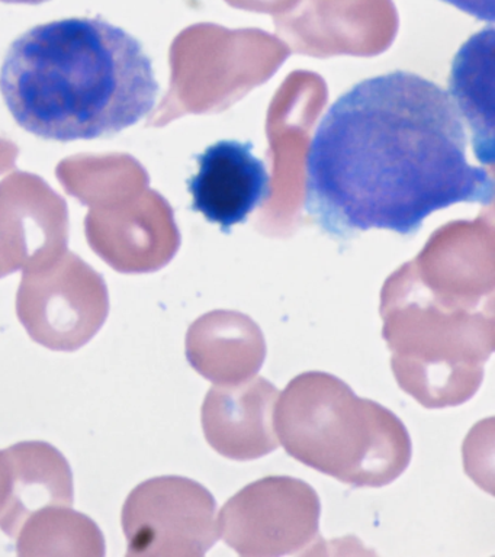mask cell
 <instances>
[{
  "label": "cell",
  "instance_id": "cell-3",
  "mask_svg": "<svg viewBox=\"0 0 495 557\" xmlns=\"http://www.w3.org/2000/svg\"><path fill=\"white\" fill-rule=\"evenodd\" d=\"M277 399V440L308 468L347 485L380 487L401 476L410 465L406 425L333 374H299Z\"/></svg>",
  "mask_w": 495,
  "mask_h": 557
},
{
  "label": "cell",
  "instance_id": "cell-16",
  "mask_svg": "<svg viewBox=\"0 0 495 557\" xmlns=\"http://www.w3.org/2000/svg\"><path fill=\"white\" fill-rule=\"evenodd\" d=\"M3 2L41 3V2H46V0H3Z\"/></svg>",
  "mask_w": 495,
  "mask_h": 557
},
{
  "label": "cell",
  "instance_id": "cell-9",
  "mask_svg": "<svg viewBox=\"0 0 495 557\" xmlns=\"http://www.w3.org/2000/svg\"><path fill=\"white\" fill-rule=\"evenodd\" d=\"M277 398L280 391L264 377L212 386L201 411L208 444L221 456L237 461L271 455L280 447Z\"/></svg>",
  "mask_w": 495,
  "mask_h": 557
},
{
  "label": "cell",
  "instance_id": "cell-11",
  "mask_svg": "<svg viewBox=\"0 0 495 557\" xmlns=\"http://www.w3.org/2000/svg\"><path fill=\"white\" fill-rule=\"evenodd\" d=\"M5 453L10 494L0 508V530L15 539L25 522L45 509L72 507L73 474L66 457L42 442L15 444Z\"/></svg>",
  "mask_w": 495,
  "mask_h": 557
},
{
  "label": "cell",
  "instance_id": "cell-6",
  "mask_svg": "<svg viewBox=\"0 0 495 557\" xmlns=\"http://www.w3.org/2000/svg\"><path fill=\"white\" fill-rule=\"evenodd\" d=\"M319 494L290 476H267L243 487L224 504L219 533L245 557L295 555L319 534Z\"/></svg>",
  "mask_w": 495,
  "mask_h": 557
},
{
  "label": "cell",
  "instance_id": "cell-10",
  "mask_svg": "<svg viewBox=\"0 0 495 557\" xmlns=\"http://www.w3.org/2000/svg\"><path fill=\"white\" fill-rule=\"evenodd\" d=\"M186 357L214 385L255 377L267 359V342L250 317L236 311H212L190 324Z\"/></svg>",
  "mask_w": 495,
  "mask_h": 557
},
{
  "label": "cell",
  "instance_id": "cell-2",
  "mask_svg": "<svg viewBox=\"0 0 495 557\" xmlns=\"http://www.w3.org/2000/svg\"><path fill=\"white\" fill-rule=\"evenodd\" d=\"M0 91L25 131L69 143L136 125L153 111L159 83L132 34L99 17H69L11 44Z\"/></svg>",
  "mask_w": 495,
  "mask_h": 557
},
{
  "label": "cell",
  "instance_id": "cell-13",
  "mask_svg": "<svg viewBox=\"0 0 495 557\" xmlns=\"http://www.w3.org/2000/svg\"><path fill=\"white\" fill-rule=\"evenodd\" d=\"M21 557H103L106 540L89 517L71 507L45 509L16 535Z\"/></svg>",
  "mask_w": 495,
  "mask_h": 557
},
{
  "label": "cell",
  "instance_id": "cell-12",
  "mask_svg": "<svg viewBox=\"0 0 495 557\" xmlns=\"http://www.w3.org/2000/svg\"><path fill=\"white\" fill-rule=\"evenodd\" d=\"M494 28L480 30L460 47L450 76V98L471 126L481 163L494 161Z\"/></svg>",
  "mask_w": 495,
  "mask_h": 557
},
{
  "label": "cell",
  "instance_id": "cell-14",
  "mask_svg": "<svg viewBox=\"0 0 495 557\" xmlns=\"http://www.w3.org/2000/svg\"><path fill=\"white\" fill-rule=\"evenodd\" d=\"M443 2L454 4L455 8L475 16L477 20L486 21L490 25L494 24V0H443Z\"/></svg>",
  "mask_w": 495,
  "mask_h": 557
},
{
  "label": "cell",
  "instance_id": "cell-7",
  "mask_svg": "<svg viewBox=\"0 0 495 557\" xmlns=\"http://www.w3.org/2000/svg\"><path fill=\"white\" fill-rule=\"evenodd\" d=\"M108 311L101 277L77 260L49 277L27 278L16 299L29 337L55 351L84 347L102 329Z\"/></svg>",
  "mask_w": 495,
  "mask_h": 557
},
{
  "label": "cell",
  "instance_id": "cell-5",
  "mask_svg": "<svg viewBox=\"0 0 495 557\" xmlns=\"http://www.w3.org/2000/svg\"><path fill=\"white\" fill-rule=\"evenodd\" d=\"M121 521L132 557H201L220 537L214 496L182 476L140 483L125 500Z\"/></svg>",
  "mask_w": 495,
  "mask_h": 557
},
{
  "label": "cell",
  "instance_id": "cell-4",
  "mask_svg": "<svg viewBox=\"0 0 495 557\" xmlns=\"http://www.w3.org/2000/svg\"><path fill=\"white\" fill-rule=\"evenodd\" d=\"M381 317L394 376L417 403L458 407L477 394L495 348L494 309L445 302L401 276L385 286Z\"/></svg>",
  "mask_w": 495,
  "mask_h": 557
},
{
  "label": "cell",
  "instance_id": "cell-8",
  "mask_svg": "<svg viewBox=\"0 0 495 557\" xmlns=\"http://www.w3.org/2000/svg\"><path fill=\"white\" fill-rule=\"evenodd\" d=\"M253 148L250 141L221 139L197 156L198 173L188 181L194 211L225 234L271 196V176Z\"/></svg>",
  "mask_w": 495,
  "mask_h": 557
},
{
  "label": "cell",
  "instance_id": "cell-15",
  "mask_svg": "<svg viewBox=\"0 0 495 557\" xmlns=\"http://www.w3.org/2000/svg\"><path fill=\"white\" fill-rule=\"evenodd\" d=\"M11 470L5 453L0 451V508L3 507L10 494Z\"/></svg>",
  "mask_w": 495,
  "mask_h": 557
},
{
  "label": "cell",
  "instance_id": "cell-1",
  "mask_svg": "<svg viewBox=\"0 0 495 557\" xmlns=\"http://www.w3.org/2000/svg\"><path fill=\"white\" fill-rule=\"evenodd\" d=\"M449 91L419 74L367 78L325 112L306 160V209L330 234L410 235L455 203L490 205L494 182L467 159Z\"/></svg>",
  "mask_w": 495,
  "mask_h": 557
}]
</instances>
